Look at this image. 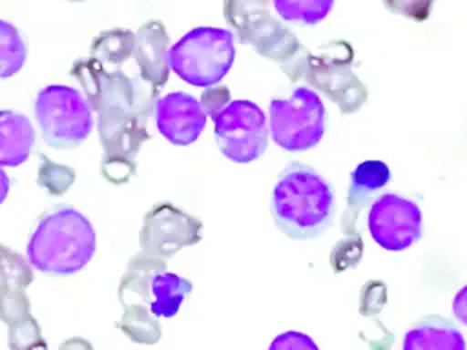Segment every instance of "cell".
<instances>
[{"mask_svg":"<svg viewBox=\"0 0 467 350\" xmlns=\"http://www.w3.org/2000/svg\"><path fill=\"white\" fill-rule=\"evenodd\" d=\"M122 62L89 57L77 60L71 67V77L84 88L86 100L99 118L102 175L115 184L135 175V159L150 139L148 120L159 95L142 73L124 71Z\"/></svg>","mask_w":467,"mask_h":350,"instance_id":"obj_1","label":"cell"},{"mask_svg":"<svg viewBox=\"0 0 467 350\" xmlns=\"http://www.w3.org/2000/svg\"><path fill=\"white\" fill-rule=\"evenodd\" d=\"M270 211L277 228L292 239H316L334 219L330 184L310 166L288 164L270 195Z\"/></svg>","mask_w":467,"mask_h":350,"instance_id":"obj_2","label":"cell"},{"mask_svg":"<svg viewBox=\"0 0 467 350\" xmlns=\"http://www.w3.org/2000/svg\"><path fill=\"white\" fill-rule=\"evenodd\" d=\"M95 253L91 222L75 208L57 204L38 217L27 242L31 266L51 275L80 272Z\"/></svg>","mask_w":467,"mask_h":350,"instance_id":"obj_3","label":"cell"},{"mask_svg":"<svg viewBox=\"0 0 467 350\" xmlns=\"http://www.w3.org/2000/svg\"><path fill=\"white\" fill-rule=\"evenodd\" d=\"M234 42L228 29L195 27L168 49V66L184 82L210 88L230 71L235 60Z\"/></svg>","mask_w":467,"mask_h":350,"instance_id":"obj_4","label":"cell"},{"mask_svg":"<svg viewBox=\"0 0 467 350\" xmlns=\"http://www.w3.org/2000/svg\"><path fill=\"white\" fill-rule=\"evenodd\" d=\"M35 117L44 142L55 149L77 148L93 129V115L86 97L69 86L40 89L35 98Z\"/></svg>","mask_w":467,"mask_h":350,"instance_id":"obj_5","label":"cell"},{"mask_svg":"<svg viewBox=\"0 0 467 350\" xmlns=\"http://www.w3.org/2000/svg\"><path fill=\"white\" fill-rule=\"evenodd\" d=\"M268 111L272 139L285 151H306L325 135L327 109L312 88L301 86L288 98H272Z\"/></svg>","mask_w":467,"mask_h":350,"instance_id":"obj_6","label":"cell"},{"mask_svg":"<svg viewBox=\"0 0 467 350\" xmlns=\"http://www.w3.org/2000/svg\"><path fill=\"white\" fill-rule=\"evenodd\" d=\"M212 118L217 148L226 159L246 164L266 151V117L257 104L250 100H230Z\"/></svg>","mask_w":467,"mask_h":350,"instance_id":"obj_7","label":"cell"},{"mask_svg":"<svg viewBox=\"0 0 467 350\" xmlns=\"http://www.w3.org/2000/svg\"><path fill=\"white\" fill-rule=\"evenodd\" d=\"M368 232L389 252H401L421 239V211L418 204L396 193H383L368 210Z\"/></svg>","mask_w":467,"mask_h":350,"instance_id":"obj_8","label":"cell"},{"mask_svg":"<svg viewBox=\"0 0 467 350\" xmlns=\"http://www.w3.org/2000/svg\"><path fill=\"white\" fill-rule=\"evenodd\" d=\"M202 222L170 202L155 204L146 215L139 233L142 253L151 257H171L184 246L201 241Z\"/></svg>","mask_w":467,"mask_h":350,"instance_id":"obj_9","label":"cell"},{"mask_svg":"<svg viewBox=\"0 0 467 350\" xmlns=\"http://www.w3.org/2000/svg\"><path fill=\"white\" fill-rule=\"evenodd\" d=\"M157 129L175 146L195 142L204 129L206 111L195 97L175 91L157 98L153 108Z\"/></svg>","mask_w":467,"mask_h":350,"instance_id":"obj_10","label":"cell"},{"mask_svg":"<svg viewBox=\"0 0 467 350\" xmlns=\"http://www.w3.org/2000/svg\"><path fill=\"white\" fill-rule=\"evenodd\" d=\"M135 62L142 77L161 89L168 80V35L161 22H148L135 33Z\"/></svg>","mask_w":467,"mask_h":350,"instance_id":"obj_11","label":"cell"},{"mask_svg":"<svg viewBox=\"0 0 467 350\" xmlns=\"http://www.w3.org/2000/svg\"><path fill=\"white\" fill-rule=\"evenodd\" d=\"M403 350H465V339L445 317L425 315L405 332Z\"/></svg>","mask_w":467,"mask_h":350,"instance_id":"obj_12","label":"cell"},{"mask_svg":"<svg viewBox=\"0 0 467 350\" xmlns=\"http://www.w3.org/2000/svg\"><path fill=\"white\" fill-rule=\"evenodd\" d=\"M35 146L29 118L13 109H0V166H20Z\"/></svg>","mask_w":467,"mask_h":350,"instance_id":"obj_13","label":"cell"},{"mask_svg":"<svg viewBox=\"0 0 467 350\" xmlns=\"http://www.w3.org/2000/svg\"><path fill=\"white\" fill-rule=\"evenodd\" d=\"M390 180V170L381 160H365L358 164L350 175V188H348V208L343 217V230L350 222V228L356 222V217L363 204L370 199L374 191L383 188Z\"/></svg>","mask_w":467,"mask_h":350,"instance_id":"obj_14","label":"cell"},{"mask_svg":"<svg viewBox=\"0 0 467 350\" xmlns=\"http://www.w3.org/2000/svg\"><path fill=\"white\" fill-rule=\"evenodd\" d=\"M192 283L177 273L170 272H159L151 277L150 292L153 295V301L150 303V312L157 317H173L186 295L192 292Z\"/></svg>","mask_w":467,"mask_h":350,"instance_id":"obj_15","label":"cell"},{"mask_svg":"<svg viewBox=\"0 0 467 350\" xmlns=\"http://www.w3.org/2000/svg\"><path fill=\"white\" fill-rule=\"evenodd\" d=\"M31 279L33 275L27 262L18 253L0 244V315L9 308V304L18 308L15 293H22Z\"/></svg>","mask_w":467,"mask_h":350,"instance_id":"obj_16","label":"cell"},{"mask_svg":"<svg viewBox=\"0 0 467 350\" xmlns=\"http://www.w3.org/2000/svg\"><path fill=\"white\" fill-rule=\"evenodd\" d=\"M336 0H272L275 13L281 20L316 26L327 18Z\"/></svg>","mask_w":467,"mask_h":350,"instance_id":"obj_17","label":"cell"},{"mask_svg":"<svg viewBox=\"0 0 467 350\" xmlns=\"http://www.w3.org/2000/svg\"><path fill=\"white\" fill-rule=\"evenodd\" d=\"M27 49L20 31L7 20H0V78L18 73L26 62Z\"/></svg>","mask_w":467,"mask_h":350,"instance_id":"obj_18","label":"cell"},{"mask_svg":"<svg viewBox=\"0 0 467 350\" xmlns=\"http://www.w3.org/2000/svg\"><path fill=\"white\" fill-rule=\"evenodd\" d=\"M42 164L38 170V184L44 186L51 195H62L75 180V171L67 166L51 162L47 157L40 155Z\"/></svg>","mask_w":467,"mask_h":350,"instance_id":"obj_19","label":"cell"},{"mask_svg":"<svg viewBox=\"0 0 467 350\" xmlns=\"http://www.w3.org/2000/svg\"><path fill=\"white\" fill-rule=\"evenodd\" d=\"M387 9L412 20H425L431 13L432 0H383Z\"/></svg>","mask_w":467,"mask_h":350,"instance_id":"obj_20","label":"cell"},{"mask_svg":"<svg viewBox=\"0 0 467 350\" xmlns=\"http://www.w3.org/2000/svg\"><path fill=\"white\" fill-rule=\"evenodd\" d=\"M268 350H319L314 339L303 332L288 330L279 334L268 346Z\"/></svg>","mask_w":467,"mask_h":350,"instance_id":"obj_21","label":"cell"},{"mask_svg":"<svg viewBox=\"0 0 467 350\" xmlns=\"http://www.w3.org/2000/svg\"><path fill=\"white\" fill-rule=\"evenodd\" d=\"M228 104V89L226 88H213V89H206L202 93V108L206 111V115L213 117L221 108H224Z\"/></svg>","mask_w":467,"mask_h":350,"instance_id":"obj_22","label":"cell"},{"mask_svg":"<svg viewBox=\"0 0 467 350\" xmlns=\"http://www.w3.org/2000/svg\"><path fill=\"white\" fill-rule=\"evenodd\" d=\"M452 312L456 319L467 326V284L456 293L452 301Z\"/></svg>","mask_w":467,"mask_h":350,"instance_id":"obj_23","label":"cell"},{"mask_svg":"<svg viewBox=\"0 0 467 350\" xmlns=\"http://www.w3.org/2000/svg\"><path fill=\"white\" fill-rule=\"evenodd\" d=\"M9 186H11V180L7 177V173L2 170L0 166V204L5 201L7 193H9Z\"/></svg>","mask_w":467,"mask_h":350,"instance_id":"obj_24","label":"cell"}]
</instances>
